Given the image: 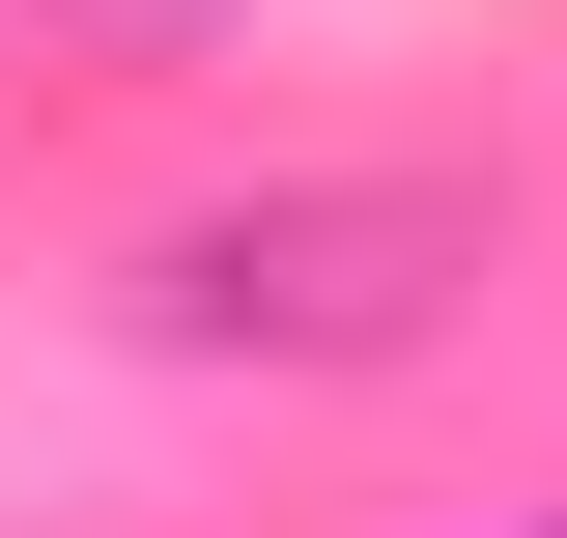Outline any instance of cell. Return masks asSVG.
<instances>
[{
    "mask_svg": "<svg viewBox=\"0 0 567 538\" xmlns=\"http://www.w3.org/2000/svg\"><path fill=\"white\" fill-rule=\"evenodd\" d=\"M483 256H511L483 170H256V199L142 227V340L171 369H398V340H454Z\"/></svg>",
    "mask_w": 567,
    "mask_h": 538,
    "instance_id": "6da1fadb",
    "label": "cell"
},
{
    "mask_svg": "<svg viewBox=\"0 0 567 538\" xmlns=\"http://www.w3.org/2000/svg\"><path fill=\"white\" fill-rule=\"evenodd\" d=\"M85 29H114V58H199V29H256V0H85Z\"/></svg>",
    "mask_w": 567,
    "mask_h": 538,
    "instance_id": "7a4b0ae2",
    "label": "cell"
}]
</instances>
